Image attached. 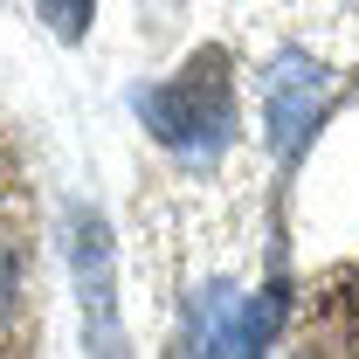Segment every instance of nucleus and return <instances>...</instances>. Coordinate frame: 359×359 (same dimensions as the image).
<instances>
[{
	"label": "nucleus",
	"instance_id": "1",
	"mask_svg": "<svg viewBox=\"0 0 359 359\" xmlns=\"http://www.w3.org/2000/svg\"><path fill=\"white\" fill-rule=\"evenodd\" d=\"M138 118L159 132V145H173L187 159H215L235 138V69L222 48H201L180 76L138 90Z\"/></svg>",
	"mask_w": 359,
	"mask_h": 359
},
{
	"label": "nucleus",
	"instance_id": "2",
	"mask_svg": "<svg viewBox=\"0 0 359 359\" xmlns=\"http://www.w3.org/2000/svg\"><path fill=\"white\" fill-rule=\"evenodd\" d=\"M263 111H269V145H276V159H297V152L311 145L318 118L332 111V76L318 69L304 48H283V55L269 62V76H263Z\"/></svg>",
	"mask_w": 359,
	"mask_h": 359
},
{
	"label": "nucleus",
	"instance_id": "3",
	"mask_svg": "<svg viewBox=\"0 0 359 359\" xmlns=\"http://www.w3.org/2000/svg\"><path fill=\"white\" fill-rule=\"evenodd\" d=\"M69 263H76V283H83L90 346H118V332H111V228H104V215H90V208L76 215Z\"/></svg>",
	"mask_w": 359,
	"mask_h": 359
},
{
	"label": "nucleus",
	"instance_id": "4",
	"mask_svg": "<svg viewBox=\"0 0 359 359\" xmlns=\"http://www.w3.org/2000/svg\"><path fill=\"white\" fill-rule=\"evenodd\" d=\"M21 290H28V208H21V173L0 166V339L21 318Z\"/></svg>",
	"mask_w": 359,
	"mask_h": 359
},
{
	"label": "nucleus",
	"instance_id": "5",
	"mask_svg": "<svg viewBox=\"0 0 359 359\" xmlns=\"http://www.w3.org/2000/svg\"><path fill=\"white\" fill-rule=\"evenodd\" d=\"M242 325H249V304H242L228 283H208V290L194 297L187 353H242Z\"/></svg>",
	"mask_w": 359,
	"mask_h": 359
},
{
	"label": "nucleus",
	"instance_id": "6",
	"mask_svg": "<svg viewBox=\"0 0 359 359\" xmlns=\"http://www.w3.org/2000/svg\"><path fill=\"white\" fill-rule=\"evenodd\" d=\"M42 21L62 35V42H76V35L90 28V0H42Z\"/></svg>",
	"mask_w": 359,
	"mask_h": 359
}]
</instances>
